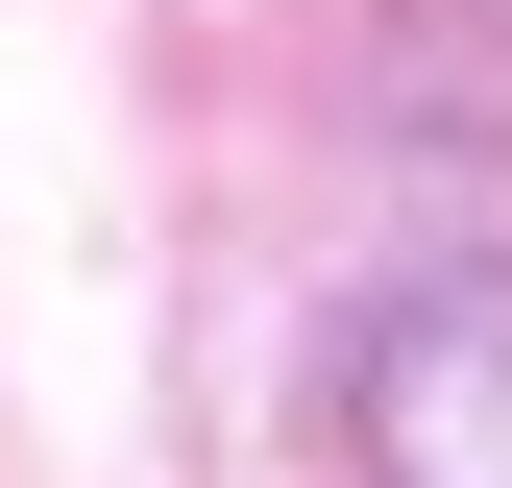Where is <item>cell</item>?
Masks as SVG:
<instances>
[{"instance_id":"cell-1","label":"cell","mask_w":512,"mask_h":488,"mask_svg":"<svg viewBox=\"0 0 512 488\" xmlns=\"http://www.w3.org/2000/svg\"><path fill=\"white\" fill-rule=\"evenodd\" d=\"M366 488H512V269H415L366 342Z\"/></svg>"}]
</instances>
